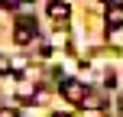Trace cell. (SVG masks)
Here are the masks:
<instances>
[{
  "label": "cell",
  "mask_w": 123,
  "mask_h": 117,
  "mask_svg": "<svg viewBox=\"0 0 123 117\" xmlns=\"http://www.w3.org/2000/svg\"><path fill=\"white\" fill-rule=\"evenodd\" d=\"M62 98H65L68 104H84V98H87V88L81 85V81L68 78V81H62Z\"/></svg>",
  "instance_id": "6da1fadb"
},
{
  "label": "cell",
  "mask_w": 123,
  "mask_h": 117,
  "mask_svg": "<svg viewBox=\"0 0 123 117\" xmlns=\"http://www.w3.org/2000/svg\"><path fill=\"white\" fill-rule=\"evenodd\" d=\"M32 36H36V23H32L29 16H19V20H16V33H13L16 46H29Z\"/></svg>",
  "instance_id": "7a4b0ae2"
},
{
  "label": "cell",
  "mask_w": 123,
  "mask_h": 117,
  "mask_svg": "<svg viewBox=\"0 0 123 117\" xmlns=\"http://www.w3.org/2000/svg\"><path fill=\"white\" fill-rule=\"evenodd\" d=\"M107 26H113V29L123 26V3H110V10H107Z\"/></svg>",
  "instance_id": "3957f363"
},
{
  "label": "cell",
  "mask_w": 123,
  "mask_h": 117,
  "mask_svg": "<svg viewBox=\"0 0 123 117\" xmlns=\"http://www.w3.org/2000/svg\"><path fill=\"white\" fill-rule=\"evenodd\" d=\"M49 13H52V20H68V7L65 3H52Z\"/></svg>",
  "instance_id": "277c9868"
},
{
  "label": "cell",
  "mask_w": 123,
  "mask_h": 117,
  "mask_svg": "<svg viewBox=\"0 0 123 117\" xmlns=\"http://www.w3.org/2000/svg\"><path fill=\"white\" fill-rule=\"evenodd\" d=\"M0 72H10V59L6 55H0Z\"/></svg>",
  "instance_id": "5b68a950"
},
{
  "label": "cell",
  "mask_w": 123,
  "mask_h": 117,
  "mask_svg": "<svg viewBox=\"0 0 123 117\" xmlns=\"http://www.w3.org/2000/svg\"><path fill=\"white\" fill-rule=\"evenodd\" d=\"M0 117H19V114L13 111V107H3V111H0Z\"/></svg>",
  "instance_id": "8992f818"
},
{
  "label": "cell",
  "mask_w": 123,
  "mask_h": 117,
  "mask_svg": "<svg viewBox=\"0 0 123 117\" xmlns=\"http://www.w3.org/2000/svg\"><path fill=\"white\" fill-rule=\"evenodd\" d=\"M0 3H3V7H19L23 0H0Z\"/></svg>",
  "instance_id": "52a82bcc"
},
{
  "label": "cell",
  "mask_w": 123,
  "mask_h": 117,
  "mask_svg": "<svg viewBox=\"0 0 123 117\" xmlns=\"http://www.w3.org/2000/svg\"><path fill=\"white\" fill-rule=\"evenodd\" d=\"M55 117H68V114H55Z\"/></svg>",
  "instance_id": "ba28073f"
}]
</instances>
